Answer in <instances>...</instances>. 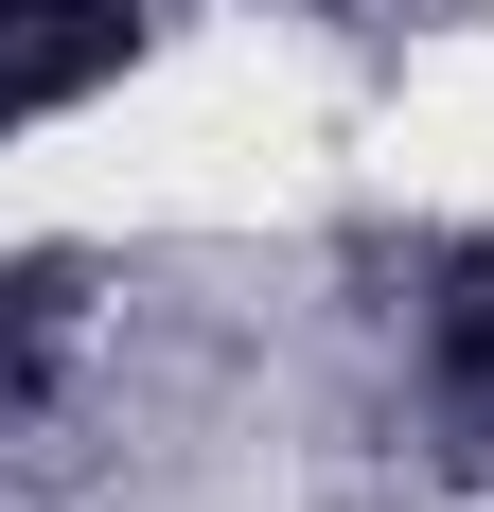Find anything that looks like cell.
<instances>
[{
    "label": "cell",
    "mask_w": 494,
    "mask_h": 512,
    "mask_svg": "<svg viewBox=\"0 0 494 512\" xmlns=\"http://www.w3.org/2000/svg\"><path fill=\"white\" fill-rule=\"evenodd\" d=\"M142 53H159V0H0V142L89 106V89H124Z\"/></svg>",
    "instance_id": "1"
},
{
    "label": "cell",
    "mask_w": 494,
    "mask_h": 512,
    "mask_svg": "<svg viewBox=\"0 0 494 512\" xmlns=\"http://www.w3.org/2000/svg\"><path fill=\"white\" fill-rule=\"evenodd\" d=\"M442 389H459V424L494 442V248L442 283Z\"/></svg>",
    "instance_id": "2"
}]
</instances>
